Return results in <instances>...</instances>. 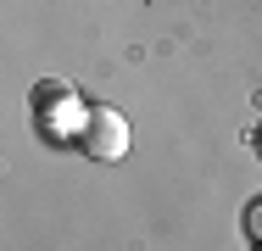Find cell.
Masks as SVG:
<instances>
[{
    "label": "cell",
    "instance_id": "3",
    "mask_svg": "<svg viewBox=\"0 0 262 251\" xmlns=\"http://www.w3.org/2000/svg\"><path fill=\"white\" fill-rule=\"evenodd\" d=\"M240 223H246V235H251V246H262V196L246 201V212H240Z\"/></svg>",
    "mask_w": 262,
    "mask_h": 251
},
{
    "label": "cell",
    "instance_id": "1",
    "mask_svg": "<svg viewBox=\"0 0 262 251\" xmlns=\"http://www.w3.org/2000/svg\"><path fill=\"white\" fill-rule=\"evenodd\" d=\"M84 117H90V106L73 95L61 78H45V84L34 90V123H39L51 140H78Z\"/></svg>",
    "mask_w": 262,
    "mask_h": 251
},
{
    "label": "cell",
    "instance_id": "5",
    "mask_svg": "<svg viewBox=\"0 0 262 251\" xmlns=\"http://www.w3.org/2000/svg\"><path fill=\"white\" fill-rule=\"evenodd\" d=\"M251 251H262V246H251Z\"/></svg>",
    "mask_w": 262,
    "mask_h": 251
},
{
    "label": "cell",
    "instance_id": "4",
    "mask_svg": "<svg viewBox=\"0 0 262 251\" xmlns=\"http://www.w3.org/2000/svg\"><path fill=\"white\" fill-rule=\"evenodd\" d=\"M251 151L262 156V117H257V129H251Z\"/></svg>",
    "mask_w": 262,
    "mask_h": 251
},
{
    "label": "cell",
    "instance_id": "2",
    "mask_svg": "<svg viewBox=\"0 0 262 251\" xmlns=\"http://www.w3.org/2000/svg\"><path fill=\"white\" fill-rule=\"evenodd\" d=\"M78 151H84L90 162H117V156L128 151V117H123L117 106H90V117H84V129H78Z\"/></svg>",
    "mask_w": 262,
    "mask_h": 251
}]
</instances>
